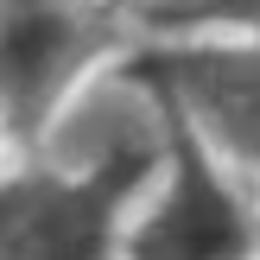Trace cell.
<instances>
[{
    "mask_svg": "<svg viewBox=\"0 0 260 260\" xmlns=\"http://www.w3.org/2000/svg\"><path fill=\"white\" fill-rule=\"evenodd\" d=\"M57 152L76 159L89 178L95 172H146V159H152L146 108H140L134 95H121V89H108V95H95V102L76 108V121L63 127V140H57Z\"/></svg>",
    "mask_w": 260,
    "mask_h": 260,
    "instance_id": "obj_5",
    "label": "cell"
},
{
    "mask_svg": "<svg viewBox=\"0 0 260 260\" xmlns=\"http://www.w3.org/2000/svg\"><path fill=\"white\" fill-rule=\"evenodd\" d=\"M102 45V25L57 7H0V114L13 134H38L51 95L83 51Z\"/></svg>",
    "mask_w": 260,
    "mask_h": 260,
    "instance_id": "obj_2",
    "label": "cell"
},
{
    "mask_svg": "<svg viewBox=\"0 0 260 260\" xmlns=\"http://www.w3.org/2000/svg\"><path fill=\"white\" fill-rule=\"evenodd\" d=\"M140 172L0 184V260H108V216Z\"/></svg>",
    "mask_w": 260,
    "mask_h": 260,
    "instance_id": "obj_1",
    "label": "cell"
},
{
    "mask_svg": "<svg viewBox=\"0 0 260 260\" xmlns=\"http://www.w3.org/2000/svg\"><path fill=\"white\" fill-rule=\"evenodd\" d=\"M254 241V222L203 165L197 140L178 134V178L165 190L159 216L140 229L134 260H241Z\"/></svg>",
    "mask_w": 260,
    "mask_h": 260,
    "instance_id": "obj_3",
    "label": "cell"
},
{
    "mask_svg": "<svg viewBox=\"0 0 260 260\" xmlns=\"http://www.w3.org/2000/svg\"><path fill=\"white\" fill-rule=\"evenodd\" d=\"M172 83L203 121L216 127L229 152L260 165V51H184V57H152L140 76Z\"/></svg>",
    "mask_w": 260,
    "mask_h": 260,
    "instance_id": "obj_4",
    "label": "cell"
}]
</instances>
